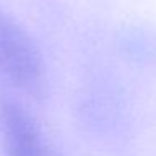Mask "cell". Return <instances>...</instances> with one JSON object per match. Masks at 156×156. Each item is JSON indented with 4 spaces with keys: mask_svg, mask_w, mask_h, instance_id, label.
Masks as SVG:
<instances>
[{
    "mask_svg": "<svg viewBox=\"0 0 156 156\" xmlns=\"http://www.w3.org/2000/svg\"><path fill=\"white\" fill-rule=\"evenodd\" d=\"M4 156H55L37 122L14 101H0Z\"/></svg>",
    "mask_w": 156,
    "mask_h": 156,
    "instance_id": "cell-2",
    "label": "cell"
},
{
    "mask_svg": "<svg viewBox=\"0 0 156 156\" xmlns=\"http://www.w3.org/2000/svg\"><path fill=\"white\" fill-rule=\"evenodd\" d=\"M0 79L32 96L47 94V67L27 30L0 9Z\"/></svg>",
    "mask_w": 156,
    "mask_h": 156,
    "instance_id": "cell-1",
    "label": "cell"
}]
</instances>
